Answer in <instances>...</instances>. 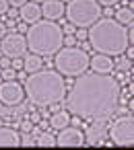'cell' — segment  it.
<instances>
[{"label":"cell","instance_id":"7a4b0ae2","mask_svg":"<svg viewBox=\"0 0 134 150\" xmlns=\"http://www.w3.org/2000/svg\"><path fill=\"white\" fill-rule=\"evenodd\" d=\"M25 97L37 107L60 105L66 97V82L58 70H35L25 80Z\"/></svg>","mask_w":134,"mask_h":150},{"label":"cell","instance_id":"836d02e7","mask_svg":"<svg viewBox=\"0 0 134 150\" xmlns=\"http://www.w3.org/2000/svg\"><path fill=\"white\" fill-rule=\"evenodd\" d=\"M29 121H31V123H37V121H39V113H31V115H29Z\"/></svg>","mask_w":134,"mask_h":150},{"label":"cell","instance_id":"f1b7e54d","mask_svg":"<svg viewBox=\"0 0 134 150\" xmlns=\"http://www.w3.org/2000/svg\"><path fill=\"white\" fill-rule=\"evenodd\" d=\"M6 33H9V27H6V23H4V21H0V39H2Z\"/></svg>","mask_w":134,"mask_h":150},{"label":"cell","instance_id":"4fadbf2b","mask_svg":"<svg viewBox=\"0 0 134 150\" xmlns=\"http://www.w3.org/2000/svg\"><path fill=\"white\" fill-rule=\"evenodd\" d=\"M105 136H107L105 121H91V125H89V129H87V134H85V144H91V146L103 144Z\"/></svg>","mask_w":134,"mask_h":150},{"label":"cell","instance_id":"d6986e66","mask_svg":"<svg viewBox=\"0 0 134 150\" xmlns=\"http://www.w3.org/2000/svg\"><path fill=\"white\" fill-rule=\"evenodd\" d=\"M35 144H37L39 148H54V146H56V138H54L50 132H39Z\"/></svg>","mask_w":134,"mask_h":150},{"label":"cell","instance_id":"1f68e13d","mask_svg":"<svg viewBox=\"0 0 134 150\" xmlns=\"http://www.w3.org/2000/svg\"><path fill=\"white\" fill-rule=\"evenodd\" d=\"M74 41H76L74 35H64V43H66V45H74Z\"/></svg>","mask_w":134,"mask_h":150},{"label":"cell","instance_id":"5b68a950","mask_svg":"<svg viewBox=\"0 0 134 150\" xmlns=\"http://www.w3.org/2000/svg\"><path fill=\"white\" fill-rule=\"evenodd\" d=\"M54 66L62 76L76 78L78 74L89 70V54L74 45H66V47L62 45L54 54Z\"/></svg>","mask_w":134,"mask_h":150},{"label":"cell","instance_id":"52a82bcc","mask_svg":"<svg viewBox=\"0 0 134 150\" xmlns=\"http://www.w3.org/2000/svg\"><path fill=\"white\" fill-rule=\"evenodd\" d=\"M111 142L115 146H122V148H132L134 146V117L132 113L128 115H120L107 129Z\"/></svg>","mask_w":134,"mask_h":150},{"label":"cell","instance_id":"277c9868","mask_svg":"<svg viewBox=\"0 0 134 150\" xmlns=\"http://www.w3.org/2000/svg\"><path fill=\"white\" fill-rule=\"evenodd\" d=\"M25 41H27V50H31V54L50 58L64 45V33L56 21L39 19L27 27Z\"/></svg>","mask_w":134,"mask_h":150},{"label":"cell","instance_id":"d590c367","mask_svg":"<svg viewBox=\"0 0 134 150\" xmlns=\"http://www.w3.org/2000/svg\"><path fill=\"white\" fill-rule=\"evenodd\" d=\"M48 125H50V123H48L46 119H41V121H39V127H41V129H48Z\"/></svg>","mask_w":134,"mask_h":150},{"label":"cell","instance_id":"7c38bea8","mask_svg":"<svg viewBox=\"0 0 134 150\" xmlns=\"http://www.w3.org/2000/svg\"><path fill=\"white\" fill-rule=\"evenodd\" d=\"M89 68L97 74H111L113 72V60H111V56L95 54L93 58L89 56Z\"/></svg>","mask_w":134,"mask_h":150},{"label":"cell","instance_id":"44dd1931","mask_svg":"<svg viewBox=\"0 0 134 150\" xmlns=\"http://www.w3.org/2000/svg\"><path fill=\"white\" fill-rule=\"evenodd\" d=\"M15 76H17V70H13L11 66L9 68H2V78L4 80H15Z\"/></svg>","mask_w":134,"mask_h":150},{"label":"cell","instance_id":"d4e9b609","mask_svg":"<svg viewBox=\"0 0 134 150\" xmlns=\"http://www.w3.org/2000/svg\"><path fill=\"white\" fill-rule=\"evenodd\" d=\"M31 125H33V123H31L29 119H25V121L21 123V132H23V134H27V132H31Z\"/></svg>","mask_w":134,"mask_h":150},{"label":"cell","instance_id":"ac0fdd59","mask_svg":"<svg viewBox=\"0 0 134 150\" xmlns=\"http://www.w3.org/2000/svg\"><path fill=\"white\" fill-rule=\"evenodd\" d=\"M115 21H118L120 25H124V27L132 25V21H134L132 4H130V6H124V8H118V13H115Z\"/></svg>","mask_w":134,"mask_h":150},{"label":"cell","instance_id":"603a6c76","mask_svg":"<svg viewBox=\"0 0 134 150\" xmlns=\"http://www.w3.org/2000/svg\"><path fill=\"white\" fill-rule=\"evenodd\" d=\"M74 31H76V27L72 23H64V27H62V33L64 35H74Z\"/></svg>","mask_w":134,"mask_h":150},{"label":"cell","instance_id":"484cf974","mask_svg":"<svg viewBox=\"0 0 134 150\" xmlns=\"http://www.w3.org/2000/svg\"><path fill=\"white\" fill-rule=\"evenodd\" d=\"M9 6H11V4H9V0H0V17H2V15L9 11Z\"/></svg>","mask_w":134,"mask_h":150},{"label":"cell","instance_id":"7402d4cb","mask_svg":"<svg viewBox=\"0 0 134 150\" xmlns=\"http://www.w3.org/2000/svg\"><path fill=\"white\" fill-rule=\"evenodd\" d=\"M11 68L17 70V72L23 70V58H13V60H11Z\"/></svg>","mask_w":134,"mask_h":150},{"label":"cell","instance_id":"3957f363","mask_svg":"<svg viewBox=\"0 0 134 150\" xmlns=\"http://www.w3.org/2000/svg\"><path fill=\"white\" fill-rule=\"evenodd\" d=\"M87 41H89L91 50H95L97 54L111 56V58L122 56L124 50L130 45L128 43V29L111 17L97 19L87 31Z\"/></svg>","mask_w":134,"mask_h":150},{"label":"cell","instance_id":"2e32d148","mask_svg":"<svg viewBox=\"0 0 134 150\" xmlns=\"http://www.w3.org/2000/svg\"><path fill=\"white\" fill-rule=\"evenodd\" d=\"M41 66H43V58H41V56H37V54H25V56H23V70H25L27 74L39 70Z\"/></svg>","mask_w":134,"mask_h":150},{"label":"cell","instance_id":"f546056e","mask_svg":"<svg viewBox=\"0 0 134 150\" xmlns=\"http://www.w3.org/2000/svg\"><path fill=\"white\" fill-rule=\"evenodd\" d=\"M9 66H11V58L2 56V58H0V68H9Z\"/></svg>","mask_w":134,"mask_h":150},{"label":"cell","instance_id":"e575fe53","mask_svg":"<svg viewBox=\"0 0 134 150\" xmlns=\"http://www.w3.org/2000/svg\"><path fill=\"white\" fill-rule=\"evenodd\" d=\"M27 27H29L27 23H21V25H19V33H25V31H27Z\"/></svg>","mask_w":134,"mask_h":150},{"label":"cell","instance_id":"6da1fadb","mask_svg":"<svg viewBox=\"0 0 134 150\" xmlns=\"http://www.w3.org/2000/svg\"><path fill=\"white\" fill-rule=\"evenodd\" d=\"M68 113L85 121H107L120 103V82L111 74L83 72L66 91Z\"/></svg>","mask_w":134,"mask_h":150},{"label":"cell","instance_id":"cb8c5ba5","mask_svg":"<svg viewBox=\"0 0 134 150\" xmlns=\"http://www.w3.org/2000/svg\"><path fill=\"white\" fill-rule=\"evenodd\" d=\"M74 39H76V41H85V39H87V29H81V27H78V29L74 31Z\"/></svg>","mask_w":134,"mask_h":150},{"label":"cell","instance_id":"8fae6325","mask_svg":"<svg viewBox=\"0 0 134 150\" xmlns=\"http://www.w3.org/2000/svg\"><path fill=\"white\" fill-rule=\"evenodd\" d=\"M41 8V17H46L48 21H58L64 17V2L62 0H43L39 4Z\"/></svg>","mask_w":134,"mask_h":150},{"label":"cell","instance_id":"4316f807","mask_svg":"<svg viewBox=\"0 0 134 150\" xmlns=\"http://www.w3.org/2000/svg\"><path fill=\"white\" fill-rule=\"evenodd\" d=\"M35 144V140L31 138V136H27V138H21V146H33Z\"/></svg>","mask_w":134,"mask_h":150},{"label":"cell","instance_id":"4dcf8cb0","mask_svg":"<svg viewBox=\"0 0 134 150\" xmlns=\"http://www.w3.org/2000/svg\"><path fill=\"white\" fill-rule=\"evenodd\" d=\"M25 2H27V0H9V4H11V6H15V8H19V6H23Z\"/></svg>","mask_w":134,"mask_h":150},{"label":"cell","instance_id":"83f0119b","mask_svg":"<svg viewBox=\"0 0 134 150\" xmlns=\"http://www.w3.org/2000/svg\"><path fill=\"white\" fill-rule=\"evenodd\" d=\"M97 2H99L101 6H113V4L120 2V0H97Z\"/></svg>","mask_w":134,"mask_h":150},{"label":"cell","instance_id":"8992f818","mask_svg":"<svg viewBox=\"0 0 134 150\" xmlns=\"http://www.w3.org/2000/svg\"><path fill=\"white\" fill-rule=\"evenodd\" d=\"M66 19L68 23H72L74 27L87 29L91 27L97 19H101V4L97 0H68V4L64 6Z\"/></svg>","mask_w":134,"mask_h":150},{"label":"cell","instance_id":"8d00e7d4","mask_svg":"<svg viewBox=\"0 0 134 150\" xmlns=\"http://www.w3.org/2000/svg\"><path fill=\"white\" fill-rule=\"evenodd\" d=\"M31 2H43V0H31Z\"/></svg>","mask_w":134,"mask_h":150},{"label":"cell","instance_id":"d6a6232c","mask_svg":"<svg viewBox=\"0 0 134 150\" xmlns=\"http://www.w3.org/2000/svg\"><path fill=\"white\" fill-rule=\"evenodd\" d=\"M101 15H105V17H111V15H113V6H105V11L101 8Z\"/></svg>","mask_w":134,"mask_h":150},{"label":"cell","instance_id":"30bf717a","mask_svg":"<svg viewBox=\"0 0 134 150\" xmlns=\"http://www.w3.org/2000/svg\"><path fill=\"white\" fill-rule=\"evenodd\" d=\"M85 144V132L81 127H74V125H66L62 129H58V136H56V146H62V148H81Z\"/></svg>","mask_w":134,"mask_h":150},{"label":"cell","instance_id":"5bb4252c","mask_svg":"<svg viewBox=\"0 0 134 150\" xmlns=\"http://www.w3.org/2000/svg\"><path fill=\"white\" fill-rule=\"evenodd\" d=\"M19 19L27 25L35 23L41 19V8H39V2H31V0H27V2L23 6H19Z\"/></svg>","mask_w":134,"mask_h":150},{"label":"cell","instance_id":"ffe728a7","mask_svg":"<svg viewBox=\"0 0 134 150\" xmlns=\"http://www.w3.org/2000/svg\"><path fill=\"white\" fill-rule=\"evenodd\" d=\"M113 68H118L120 72H126V74H128V72L132 70V60H128V58L124 56V58H122L118 64H113Z\"/></svg>","mask_w":134,"mask_h":150},{"label":"cell","instance_id":"ba28073f","mask_svg":"<svg viewBox=\"0 0 134 150\" xmlns=\"http://www.w3.org/2000/svg\"><path fill=\"white\" fill-rule=\"evenodd\" d=\"M0 52H2V56L6 58H23L27 54V41H25V35L23 33H6L2 39H0Z\"/></svg>","mask_w":134,"mask_h":150},{"label":"cell","instance_id":"74e56055","mask_svg":"<svg viewBox=\"0 0 134 150\" xmlns=\"http://www.w3.org/2000/svg\"><path fill=\"white\" fill-rule=\"evenodd\" d=\"M130 2H132V0H130Z\"/></svg>","mask_w":134,"mask_h":150},{"label":"cell","instance_id":"9c48e42d","mask_svg":"<svg viewBox=\"0 0 134 150\" xmlns=\"http://www.w3.org/2000/svg\"><path fill=\"white\" fill-rule=\"evenodd\" d=\"M25 101V88L15 80L0 82V103L4 107H19Z\"/></svg>","mask_w":134,"mask_h":150},{"label":"cell","instance_id":"9a60e30c","mask_svg":"<svg viewBox=\"0 0 134 150\" xmlns=\"http://www.w3.org/2000/svg\"><path fill=\"white\" fill-rule=\"evenodd\" d=\"M21 146V132L0 125V148H17Z\"/></svg>","mask_w":134,"mask_h":150},{"label":"cell","instance_id":"e0dca14e","mask_svg":"<svg viewBox=\"0 0 134 150\" xmlns=\"http://www.w3.org/2000/svg\"><path fill=\"white\" fill-rule=\"evenodd\" d=\"M68 123H70V113L68 111H56V113L50 115V127H54V129H62Z\"/></svg>","mask_w":134,"mask_h":150}]
</instances>
